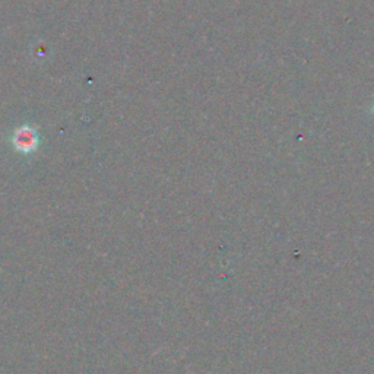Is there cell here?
Here are the masks:
<instances>
[{
	"label": "cell",
	"instance_id": "cell-2",
	"mask_svg": "<svg viewBox=\"0 0 374 374\" xmlns=\"http://www.w3.org/2000/svg\"><path fill=\"white\" fill-rule=\"evenodd\" d=\"M371 113H373V116H374V103H373V107H371Z\"/></svg>",
	"mask_w": 374,
	"mask_h": 374
},
{
	"label": "cell",
	"instance_id": "cell-1",
	"mask_svg": "<svg viewBox=\"0 0 374 374\" xmlns=\"http://www.w3.org/2000/svg\"><path fill=\"white\" fill-rule=\"evenodd\" d=\"M12 145L21 154H33L40 145L38 133L30 126H21L12 135Z\"/></svg>",
	"mask_w": 374,
	"mask_h": 374
}]
</instances>
